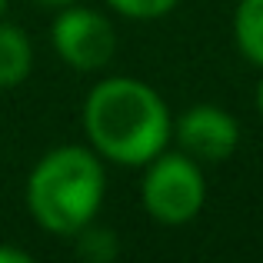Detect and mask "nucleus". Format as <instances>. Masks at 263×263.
Segmentation results:
<instances>
[{"instance_id":"obj_7","label":"nucleus","mask_w":263,"mask_h":263,"mask_svg":"<svg viewBox=\"0 0 263 263\" xmlns=\"http://www.w3.org/2000/svg\"><path fill=\"white\" fill-rule=\"evenodd\" d=\"M233 37L250 64L263 67V0H240L233 13Z\"/></svg>"},{"instance_id":"obj_10","label":"nucleus","mask_w":263,"mask_h":263,"mask_svg":"<svg viewBox=\"0 0 263 263\" xmlns=\"http://www.w3.org/2000/svg\"><path fill=\"white\" fill-rule=\"evenodd\" d=\"M0 263H30V253L17 247H0Z\"/></svg>"},{"instance_id":"obj_3","label":"nucleus","mask_w":263,"mask_h":263,"mask_svg":"<svg viewBox=\"0 0 263 263\" xmlns=\"http://www.w3.org/2000/svg\"><path fill=\"white\" fill-rule=\"evenodd\" d=\"M143 206L154 220L167 227L190 223L206 200V183L200 174V163L186 154H157L154 160L143 163Z\"/></svg>"},{"instance_id":"obj_6","label":"nucleus","mask_w":263,"mask_h":263,"mask_svg":"<svg viewBox=\"0 0 263 263\" xmlns=\"http://www.w3.org/2000/svg\"><path fill=\"white\" fill-rule=\"evenodd\" d=\"M30 67H33V50L27 33L13 24H0V87L4 90L20 87L30 77Z\"/></svg>"},{"instance_id":"obj_1","label":"nucleus","mask_w":263,"mask_h":263,"mask_svg":"<svg viewBox=\"0 0 263 263\" xmlns=\"http://www.w3.org/2000/svg\"><path fill=\"white\" fill-rule=\"evenodd\" d=\"M84 127L93 150L120 167H143L170 140V114L163 97L134 77L100 80L87 93Z\"/></svg>"},{"instance_id":"obj_12","label":"nucleus","mask_w":263,"mask_h":263,"mask_svg":"<svg viewBox=\"0 0 263 263\" xmlns=\"http://www.w3.org/2000/svg\"><path fill=\"white\" fill-rule=\"evenodd\" d=\"M257 107H260V114H263V80H260V87H257Z\"/></svg>"},{"instance_id":"obj_4","label":"nucleus","mask_w":263,"mask_h":263,"mask_svg":"<svg viewBox=\"0 0 263 263\" xmlns=\"http://www.w3.org/2000/svg\"><path fill=\"white\" fill-rule=\"evenodd\" d=\"M53 50L73 70H100L117 50V33L103 13L67 4L53 20Z\"/></svg>"},{"instance_id":"obj_9","label":"nucleus","mask_w":263,"mask_h":263,"mask_svg":"<svg viewBox=\"0 0 263 263\" xmlns=\"http://www.w3.org/2000/svg\"><path fill=\"white\" fill-rule=\"evenodd\" d=\"M117 13L123 17H134V20H154V17H163L170 13L180 0H107Z\"/></svg>"},{"instance_id":"obj_13","label":"nucleus","mask_w":263,"mask_h":263,"mask_svg":"<svg viewBox=\"0 0 263 263\" xmlns=\"http://www.w3.org/2000/svg\"><path fill=\"white\" fill-rule=\"evenodd\" d=\"M4 7H7V0H0V13H4Z\"/></svg>"},{"instance_id":"obj_2","label":"nucleus","mask_w":263,"mask_h":263,"mask_svg":"<svg viewBox=\"0 0 263 263\" xmlns=\"http://www.w3.org/2000/svg\"><path fill=\"white\" fill-rule=\"evenodd\" d=\"M103 163L97 150L57 147L40 157L27 180V206L44 230L57 237H73L93 223L103 203Z\"/></svg>"},{"instance_id":"obj_5","label":"nucleus","mask_w":263,"mask_h":263,"mask_svg":"<svg viewBox=\"0 0 263 263\" xmlns=\"http://www.w3.org/2000/svg\"><path fill=\"white\" fill-rule=\"evenodd\" d=\"M177 134L180 147L186 157L203 163H220L237 150L240 143V127L223 107H213V103H197L190 107L183 117L170 127Z\"/></svg>"},{"instance_id":"obj_8","label":"nucleus","mask_w":263,"mask_h":263,"mask_svg":"<svg viewBox=\"0 0 263 263\" xmlns=\"http://www.w3.org/2000/svg\"><path fill=\"white\" fill-rule=\"evenodd\" d=\"M77 237V253L84 260H93V263H107L117 257V237L114 230H103V227H84V230L73 233Z\"/></svg>"},{"instance_id":"obj_11","label":"nucleus","mask_w":263,"mask_h":263,"mask_svg":"<svg viewBox=\"0 0 263 263\" xmlns=\"http://www.w3.org/2000/svg\"><path fill=\"white\" fill-rule=\"evenodd\" d=\"M40 7H67V4H77V0H33Z\"/></svg>"}]
</instances>
